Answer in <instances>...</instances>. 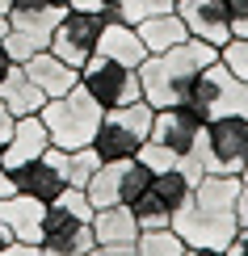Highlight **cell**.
<instances>
[{"label": "cell", "mask_w": 248, "mask_h": 256, "mask_svg": "<svg viewBox=\"0 0 248 256\" xmlns=\"http://www.w3.org/2000/svg\"><path fill=\"white\" fill-rule=\"evenodd\" d=\"M235 194H240V176L235 172H206L193 185V202L172 218V231L189 244V248H227L240 231L235 218Z\"/></svg>", "instance_id": "obj_1"}, {"label": "cell", "mask_w": 248, "mask_h": 256, "mask_svg": "<svg viewBox=\"0 0 248 256\" xmlns=\"http://www.w3.org/2000/svg\"><path fill=\"white\" fill-rule=\"evenodd\" d=\"M219 59V46L202 38H185L181 46L164 50V55H147L139 63V84H143V101L152 110H164V105H181L189 92L193 76H198L206 63Z\"/></svg>", "instance_id": "obj_2"}, {"label": "cell", "mask_w": 248, "mask_h": 256, "mask_svg": "<svg viewBox=\"0 0 248 256\" xmlns=\"http://www.w3.org/2000/svg\"><path fill=\"white\" fill-rule=\"evenodd\" d=\"M101 105L93 101V92L76 84L72 92H63V97H51L47 105L38 110L42 126H47L51 143L63 147V152H76V147H93V134L97 126H101Z\"/></svg>", "instance_id": "obj_3"}, {"label": "cell", "mask_w": 248, "mask_h": 256, "mask_svg": "<svg viewBox=\"0 0 248 256\" xmlns=\"http://www.w3.org/2000/svg\"><path fill=\"white\" fill-rule=\"evenodd\" d=\"M189 156H198L206 172H248V118L240 114L210 118L202 126L198 143L189 147Z\"/></svg>", "instance_id": "obj_4"}, {"label": "cell", "mask_w": 248, "mask_h": 256, "mask_svg": "<svg viewBox=\"0 0 248 256\" xmlns=\"http://www.w3.org/2000/svg\"><path fill=\"white\" fill-rule=\"evenodd\" d=\"M152 105L143 97L131 101V105H118V110H105L101 114V126L93 134V152L101 160H131L143 138L152 134Z\"/></svg>", "instance_id": "obj_5"}, {"label": "cell", "mask_w": 248, "mask_h": 256, "mask_svg": "<svg viewBox=\"0 0 248 256\" xmlns=\"http://www.w3.org/2000/svg\"><path fill=\"white\" fill-rule=\"evenodd\" d=\"M5 17H9V34L0 42L13 55V63H26L30 55L51 46V30L59 26L63 8H55L51 0H13Z\"/></svg>", "instance_id": "obj_6"}, {"label": "cell", "mask_w": 248, "mask_h": 256, "mask_svg": "<svg viewBox=\"0 0 248 256\" xmlns=\"http://www.w3.org/2000/svg\"><path fill=\"white\" fill-rule=\"evenodd\" d=\"M185 105H193L206 122L210 118H227V114L248 118V80H235L231 72L214 59L193 76L189 92H185Z\"/></svg>", "instance_id": "obj_7"}, {"label": "cell", "mask_w": 248, "mask_h": 256, "mask_svg": "<svg viewBox=\"0 0 248 256\" xmlns=\"http://www.w3.org/2000/svg\"><path fill=\"white\" fill-rule=\"evenodd\" d=\"M80 84L93 92V101L101 110H118V105H131L143 97V84H139V68H126L101 50H93L89 63L80 68Z\"/></svg>", "instance_id": "obj_8"}, {"label": "cell", "mask_w": 248, "mask_h": 256, "mask_svg": "<svg viewBox=\"0 0 248 256\" xmlns=\"http://www.w3.org/2000/svg\"><path fill=\"white\" fill-rule=\"evenodd\" d=\"M101 30H105V17L101 13H84V8H68V13L59 17V26L51 30V55H59L63 63H72V68H84L89 55L97 50V42H101Z\"/></svg>", "instance_id": "obj_9"}, {"label": "cell", "mask_w": 248, "mask_h": 256, "mask_svg": "<svg viewBox=\"0 0 248 256\" xmlns=\"http://www.w3.org/2000/svg\"><path fill=\"white\" fill-rule=\"evenodd\" d=\"M93 222L72 218L68 210H59L55 202L47 206V222H42V256H80L84 248H93Z\"/></svg>", "instance_id": "obj_10"}, {"label": "cell", "mask_w": 248, "mask_h": 256, "mask_svg": "<svg viewBox=\"0 0 248 256\" xmlns=\"http://www.w3.org/2000/svg\"><path fill=\"white\" fill-rule=\"evenodd\" d=\"M202 126H206V118H202L193 105L181 101V105H164V110L152 114V134H147V138H156V143H164L168 152L185 156L189 147L198 143Z\"/></svg>", "instance_id": "obj_11"}, {"label": "cell", "mask_w": 248, "mask_h": 256, "mask_svg": "<svg viewBox=\"0 0 248 256\" xmlns=\"http://www.w3.org/2000/svg\"><path fill=\"white\" fill-rule=\"evenodd\" d=\"M177 13L185 21L189 38H202L210 46H223L231 38V13L223 0H177Z\"/></svg>", "instance_id": "obj_12"}, {"label": "cell", "mask_w": 248, "mask_h": 256, "mask_svg": "<svg viewBox=\"0 0 248 256\" xmlns=\"http://www.w3.org/2000/svg\"><path fill=\"white\" fill-rule=\"evenodd\" d=\"M9 176H13L17 194H30V198H38V202H47V206L68 189V180H63V172L47 160V152H42L38 160H26V164L9 168Z\"/></svg>", "instance_id": "obj_13"}, {"label": "cell", "mask_w": 248, "mask_h": 256, "mask_svg": "<svg viewBox=\"0 0 248 256\" xmlns=\"http://www.w3.org/2000/svg\"><path fill=\"white\" fill-rule=\"evenodd\" d=\"M0 222L13 231V240L42 244L47 202H38V198H30V194H9V198H0Z\"/></svg>", "instance_id": "obj_14"}, {"label": "cell", "mask_w": 248, "mask_h": 256, "mask_svg": "<svg viewBox=\"0 0 248 256\" xmlns=\"http://www.w3.org/2000/svg\"><path fill=\"white\" fill-rule=\"evenodd\" d=\"M26 76L34 80V88H42V97H63V92H72L80 84V72L72 68V63H63L59 55H51V50H38V55H30L26 63Z\"/></svg>", "instance_id": "obj_15"}, {"label": "cell", "mask_w": 248, "mask_h": 256, "mask_svg": "<svg viewBox=\"0 0 248 256\" xmlns=\"http://www.w3.org/2000/svg\"><path fill=\"white\" fill-rule=\"evenodd\" d=\"M47 147H51V134H47V126H42V118L38 114H26V118L13 122V134H9L5 152H0V164L17 168V164H26V160H38Z\"/></svg>", "instance_id": "obj_16"}, {"label": "cell", "mask_w": 248, "mask_h": 256, "mask_svg": "<svg viewBox=\"0 0 248 256\" xmlns=\"http://www.w3.org/2000/svg\"><path fill=\"white\" fill-rule=\"evenodd\" d=\"M135 30H139V38H143L147 55H164V50L181 46V42L189 38V30H185V21H181L177 8H168V13H156V17H147V21H139Z\"/></svg>", "instance_id": "obj_17"}, {"label": "cell", "mask_w": 248, "mask_h": 256, "mask_svg": "<svg viewBox=\"0 0 248 256\" xmlns=\"http://www.w3.org/2000/svg\"><path fill=\"white\" fill-rule=\"evenodd\" d=\"M97 50L118 59V63H126V68H139V63L147 59V46H143V38H139V30L126 26V21H105Z\"/></svg>", "instance_id": "obj_18"}, {"label": "cell", "mask_w": 248, "mask_h": 256, "mask_svg": "<svg viewBox=\"0 0 248 256\" xmlns=\"http://www.w3.org/2000/svg\"><path fill=\"white\" fill-rule=\"evenodd\" d=\"M0 101L9 105V114H13V118L38 114L42 105H47L42 88H34V80L26 76V68H21V63H13V68H9V76L0 80Z\"/></svg>", "instance_id": "obj_19"}, {"label": "cell", "mask_w": 248, "mask_h": 256, "mask_svg": "<svg viewBox=\"0 0 248 256\" xmlns=\"http://www.w3.org/2000/svg\"><path fill=\"white\" fill-rule=\"evenodd\" d=\"M93 240L97 244H135L139 240V222H135V210L114 202V206H101L93 214Z\"/></svg>", "instance_id": "obj_20"}, {"label": "cell", "mask_w": 248, "mask_h": 256, "mask_svg": "<svg viewBox=\"0 0 248 256\" xmlns=\"http://www.w3.org/2000/svg\"><path fill=\"white\" fill-rule=\"evenodd\" d=\"M152 194H156L160 202H164V206L172 210V218H177L181 210H185L189 202H193V180H189L185 172H181L177 164H172L168 172H156V180H152Z\"/></svg>", "instance_id": "obj_21"}, {"label": "cell", "mask_w": 248, "mask_h": 256, "mask_svg": "<svg viewBox=\"0 0 248 256\" xmlns=\"http://www.w3.org/2000/svg\"><path fill=\"white\" fill-rule=\"evenodd\" d=\"M168 8H177L172 0H110V4L101 8L105 21H126V26H139V21L156 17V13H168Z\"/></svg>", "instance_id": "obj_22"}, {"label": "cell", "mask_w": 248, "mask_h": 256, "mask_svg": "<svg viewBox=\"0 0 248 256\" xmlns=\"http://www.w3.org/2000/svg\"><path fill=\"white\" fill-rule=\"evenodd\" d=\"M189 244L177 236L172 227H156V231H139L135 240V256H185Z\"/></svg>", "instance_id": "obj_23"}, {"label": "cell", "mask_w": 248, "mask_h": 256, "mask_svg": "<svg viewBox=\"0 0 248 256\" xmlns=\"http://www.w3.org/2000/svg\"><path fill=\"white\" fill-rule=\"evenodd\" d=\"M135 222H139V231H156V227H172V210L164 206V202H160L152 189H147L143 198L135 202Z\"/></svg>", "instance_id": "obj_24"}, {"label": "cell", "mask_w": 248, "mask_h": 256, "mask_svg": "<svg viewBox=\"0 0 248 256\" xmlns=\"http://www.w3.org/2000/svg\"><path fill=\"white\" fill-rule=\"evenodd\" d=\"M219 63L231 72L235 80H248V34H231L219 46Z\"/></svg>", "instance_id": "obj_25"}, {"label": "cell", "mask_w": 248, "mask_h": 256, "mask_svg": "<svg viewBox=\"0 0 248 256\" xmlns=\"http://www.w3.org/2000/svg\"><path fill=\"white\" fill-rule=\"evenodd\" d=\"M135 160H143L152 172H168V168L177 164V152H168V147L156 143V138H143V147L135 152Z\"/></svg>", "instance_id": "obj_26"}, {"label": "cell", "mask_w": 248, "mask_h": 256, "mask_svg": "<svg viewBox=\"0 0 248 256\" xmlns=\"http://www.w3.org/2000/svg\"><path fill=\"white\" fill-rule=\"evenodd\" d=\"M0 256H42L38 244H26V240H9L5 248H0Z\"/></svg>", "instance_id": "obj_27"}, {"label": "cell", "mask_w": 248, "mask_h": 256, "mask_svg": "<svg viewBox=\"0 0 248 256\" xmlns=\"http://www.w3.org/2000/svg\"><path fill=\"white\" fill-rule=\"evenodd\" d=\"M235 218H240V227H248V172H240V194H235Z\"/></svg>", "instance_id": "obj_28"}, {"label": "cell", "mask_w": 248, "mask_h": 256, "mask_svg": "<svg viewBox=\"0 0 248 256\" xmlns=\"http://www.w3.org/2000/svg\"><path fill=\"white\" fill-rule=\"evenodd\" d=\"M223 252H227V256H248V227H240V231H235V240H231Z\"/></svg>", "instance_id": "obj_29"}, {"label": "cell", "mask_w": 248, "mask_h": 256, "mask_svg": "<svg viewBox=\"0 0 248 256\" xmlns=\"http://www.w3.org/2000/svg\"><path fill=\"white\" fill-rule=\"evenodd\" d=\"M110 0H72V8H84V13H101Z\"/></svg>", "instance_id": "obj_30"}, {"label": "cell", "mask_w": 248, "mask_h": 256, "mask_svg": "<svg viewBox=\"0 0 248 256\" xmlns=\"http://www.w3.org/2000/svg\"><path fill=\"white\" fill-rule=\"evenodd\" d=\"M9 194H17V189H13V176H9V168L0 164V198H9Z\"/></svg>", "instance_id": "obj_31"}, {"label": "cell", "mask_w": 248, "mask_h": 256, "mask_svg": "<svg viewBox=\"0 0 248 256\" xmlns=\"http://www.w3.org/2000/svg\"><path fill=\"white\" fill-rule=\"evenodd\" d=\"M9 68H13V55H9V50H5V42H0V80L9 76Z\"/></svg>", "instance_id": "obj_32"}, {"label": "cell", "mask_w": 248, "mask_h": 256, "mask_svg": "<svg viewBox=\"0 0 248 256\" xmlns=\"http://www.w3.org/2000/svg\"><path fill=\"white\" fill-rule=\"evenodd\" d=\"M185 256H227V252H219V248H185Z\"/></svg>", "instance_id": "obj_33"}, {"label": "cell", "mask_w": 248, "mask_h": 256, "mask_svg": "<svg viewBox=\"0 0 248 256\" xmlns=\"http://www.w3.org/2000/svg\"><path fill=\"white\" fill-rule=\"evenodd\" d=\"M9 240H13V231H9V227H5V222H0V248H5V244H9Z\"/></svg>", "instance_id": "obj_34"}, {"label": "cell", "mask_w": 248, "mask_h": 256, "mask_svg": "<svg viewBox=\"0 0 248 256\" xmlns=\"http://www.w3.org/2000/svg\"><path fill=\"white\" fill-rule=\"evenodd\" d=\"M51 4H55V8H63V13H68V8H72V0H51Z\"/></svg>", "instance_id": "obj_35"}, {"label": "cell", "mask_w": 248, "mask_h": 256, "mask_svg": "<svg viewBox=\"0 0 248 256\" xmlns=\"http://www.w3.org/2000/svg\"><path fill=\"white\" fill-rule=\"evenodd\" d=\"M5 34H9V17L0 13V38H5Z\"/></svg>", "instance_id": "obj_36"}, {"label": "cell", "mask_w": 248, "mask_h": 256, "mask_svg": "<svg viewBox=\"0 0 248 256\" xmlns=\"http://www.w3.org/2000/svg\"><path fill=\"white\" fill-rule=\"evenodd\" d=\"M9 4H13V0H0V13H9Z\"/></svg>", "instance_id": "obj_37"}, {"label": "cell", "mask_w": 248, "mask_h": 256, "mask_svg": "<svg viewBox=\"0 0 248 256\" xmlns=\"http://www.w3.org/2000/svg\"><path fill=\"white\" fill-rule=\"evenodd\" d=\"M172 4H177V0H172Z\"/></svg>", "instance_id": "obj_38"}]
</instances>
